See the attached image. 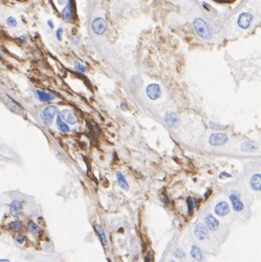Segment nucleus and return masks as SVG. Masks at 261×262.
<instances>
[{"label":"nucleus","instance_id":"1","mask_svg":"<svg viewBox=\"0 0 261 262\" xmlns=\"http://www.w3.org/2000/svg\"><path fill=\"white\" fill-rule=\"evenodd\" d=\"M194 28L197 34L202 39H205V40H209L212 39V34H211L208 25L202 19L197 18L194 20Z\"/></svg>","mask_w":261,"mask_h":262},{"label":"nucleus","instance_id":"2","mask_svg":"<svg viewBox=\"0 0 261 262\" xmlns=\"http://www.w3.org/2000/svg\"><path fill=\"white\" fill-rule=\"evenodd\" d=\"M58 112V108L55 106H47V108L42 111L40 114V118L44 125H49L52 123L53 119Z\"/></svg>","mask_w":261,"mask_h":262},{"label":"nucleus","instance_id":"3","mask_svg":"<svg viewBox=\"0 0 261 262\" xmlns=\"http://www.w3.org/2000/svg\"><path fill=\"white\" fill-rule=\"evenodd\" d=\"M228 141V136L223 133L212 134L209 138V142L212 146H221L224 145Z\"/></svg>","mask_w":261,"mask_h":262},{"label":"nucleus","instance_id":"4","mask_svg":"<svg viewBox=\"0 0 261 262\" xmlns=\"http://www.w3.org/2000/svg\"><path fill=\"white\" fill-rule=\"evenodd\" d=\"M208 228L203 223L197 224L194 227V235L198 240H204L208 237Z\"/></svg>","mask_w":261,"mask_h":262},{"label":"nucleus","instance_id":"5","mask_svg":"<svg viewBox=\"0 0 261 262\" xmlns=\"http://www.w3.org/2000/svg\"><path fill=\"white\" fill-rule=\"evenodd\" d=\"M61 119L64 121L67 122L69 125H75L77 123V118L75 116V114L72 112L71 110L69 109H64L63 111H61L60 113L59 114Z\"/></svg>","mask_w":261,"mask_h":262},{"label":"nucleus","instance_id":"6","mask_svg":"<svg viewBox=\"0 0 261 262\" xmlns=\"http://www.w3.org/2000/svg\"><path fill=\"white\" fill-rule=\"evenodd\" d=\"M146 95L151 100H157L161 95L160 85L158 84H150L146 87Z\"/></svg>","mask_w":261,"mask_h":262},{"label":"nucleus","instance_id":"7","mask_svg":"<svg viewBox=\"0 0 261 262\" xmlns=\"http://www.w3.org/2000/svg\"><path fill=\"white\" fill-rule=\"evenodd\" d=\"M91 28L93 29L94 32L97 34H103V33L105 32L106 28H107V24H106L105 20L102 18H97L95 19L92 22L91 24Z\"/></svg>","mask_w":261,"mask_h":262},{"label":"nucleus","instance_id":"8","mask_svg":"<svg viewBox=\"0 0 261 262\" xmlns=\"http://www.w3.org/2000/svg\"><path fill=\"white\" fill-rule=\"evenodd\" d=\"M229 211H230V208H229L228 203H226L225 201L219 202L215 207V213L220 217H224V216L227 215L229 213Z\"/></svg>","mask_w":261,"mask_h":262},{"label":"nucleus","instance_id":"9","mask_svg":"<svg viewBox=\"0 0 261 262\" xmlns=\"http://www.w3.org/2000/svg\"><path fill=\"white\" fill-rule=\"evenodd\" d=\"M229 199H230L232 205H233V209L235 211L242 212L244 209V204H243V203L242 202L240 198H239L238 195H237L236 193L231 194V195L229 196Z\"/></svg>","mask_w":261,"mask_h":262},{"label":"nucleus","instance_id":"10","mask_svg":"<svg viewBox=\"0 0 261 262\" xmlns=\"http://www.w3.org/2000/svg\"><path fill=\"white\" fill-rule=\"evenodd\" d=\"M252 20V16L249 13H242L238 17V24L242 28H247L249 27Z\"/></svg>","mask_w":261,"mask_h":262},{"label":"nucleus","instance_id":"11","mask_svg":"<svg viewBox=\"0 0 261 262\" xmlns=\"http://www.w3.org/2000/svg\"><path fill=\"white\" fill-rule=\"evenodd\" d=\"M207 227L211 230H217L219 227V222L216 218H214L212 214H208L205 218Z\"/></svg>","mask_w":261,"mask_h":262},{"label":"nucleus","instance_id":"12","mask_svg":"<svg viewBox=\"0 0 261 262\" xmlns=\"http://www.w3.org/2000/svg\"><path fill=\"white\" fill-rule=\"evenodd\" d=\"M22 211V203L19 200H14L11 204L10 213L13 217H18Z\"/></svg>","mask_w":261,"mask_h":262},{"label":"nucleus","instance_id":"13","mask_svg":"<svg viewBox=\"0 0 261 262\" xmlns=\"http://www.w3.org/2000/svg\"><path fill=\"white\" fill-rule=\"evenodd\" d=\"M62 14H63L64 19L66 21H68V22L73 20V15H74V8L72 5L71 2H69V3L66 6V8L64 9Z\"/></svg>","mask_w":261,"mask_h":262},{"label":"nucleus","instance_id":"14","mask_svg":"<svg viewBox=\"0 0 261 262\" xmlns=\"http://www.w3.org/2000/svg\"><path fill=\"white\" fill-rule=\"evenodd\" d=\"M251 188L256 191H259L261 190V174L260 173H255L253 175L250 181Z\"/></svg>","mask_w":261,"mask_h":262},{"label":"nucleus","instance_id":"15","mask_svg":"<svg viewBox=\"0 0 261 262\" xmlns=\"http://www.w3.org/2000/svg\"><path fill=\"white\" fill-rule=\"evenodd\" d=\"M165 121H166L167 124L170 127H175L178 124L177 116L175 113H173V112L167 113L166 116H165Z\"/></svg>","mask_w":261,"mask_h":262},{"label":"nucleus","instance_id":"16","mask_svg":"<svg viewBox=\"0 0 261 262\" xmlns=\"http://www.w3.org/2000/svg\"><path fill=\"white\" fill-rule=\"evenodd\" d=\"M190 254L192 256V257L194 259H195L198 261H201L203 258V255H202V252L200 248H198V246H195V245H193L192 248H191V251H190Z\"/></svg>","mask_w":261,"mask_h":262},{"label":"nucleus","instance_id":"17","mask_svg":"<svg viewBox=\"0 0 261 262\" xmlns=\"http://www.w3.org/2000/svg\"><path fill=\"white\" fill-rule=\"evenodd\" d=\"M94 229H95V232H96L98 235H99L102 244H103V245H106V244H107V238H106L105 232H104L103 228L100 226H99V225H95V226H94Z\"/></svg>","mask_w":261,"mask_h":262},{"label":"nucleus","instance_id":"18","mask_svg":"<svg viewBox=\"0 0 261 262\" xmlns=\"http://www.w3.org/2000/svg\"><path fill=\"white\" fill-rule=\"evenodd\" d=\"M37 95L38 96V99L41 102H49L54 100V95L51 94L47 93L42 90H38Z\"/></svg>","mask_w":261,"mask_h":262},{"label":"nucleus","instance_id":"19","mask_svg":"<svg viewBox=\"0 0 261 262\" xmlns=\"http://www.w3.org/2000/svg\"><path fill=\"white\" fill-rule=\"evenodd\" d=\"M116 178H117V181H118V182H119L120 187H121L122 189L123 190L129 189V184H128L125 176H124L120 172H117V173H116Z\"/></svg>","mask_w":261,"mask_h":262},{"label":"nucleus","instance_id":"20","mask_svg":"<svg viewBox=\"0 0 261 262\" xmlns=\"http://www.w3.org/2000/svg\"><path fill=\"white\" fill-rule=\"evenodd\" d=\"M241 148L243 152H253V151L257 149V146H256L255 142H251V141H248V142H243Z\"/></svg>","mask_w":261,"mask_h":262},{"label":"nucleus","instance_id":"21","mask_svg":"<svg viewBox=\"0 0 261 262\" xmlns=\"http://www.w3.org/2000/svg\"><path fill=\"white\" fill-rule=\"evenodd\" d=\"M57 127H58V129H59L60 131L64 133L69 132V130H70L68 125H66V123L61 119L59 115H58V117H57Z\"/></svg>","mask_w":261,"mask_h":262},{"label":"nucleus","instance_id":"22","mask_svg":"<svg viewBox=\"0 0 261 262\" xmlns=\"http://www.w3.org/2000/svg\"><path fill=\"white\" fill-rule=\"evenodd\" d=\"M10 226H11V228H12V230L14 232H19L20 230H21V229H22L23 225L21 222H20V221H16V222H12V223L10 225Z\"/></svg>","mask_w":261,"mask_h":262},{"label":"nucleus","instance_id":"23","mask_svg":"<svg viewBox=\"0 0 261 262\" xmlns=\"http://www.w3.org/2000/svg\"><path fill=\"white\" fill-rule=\"evenodd\" d=\"M28 229L29 231L32 232L33 234H39V232H40V228L37 226L36 224L33 223V222H30V223H28Z\"/></svg>","mask_w":261,"mask_h":262},{"label":"nucleus","instance_id":"24","mask_svg":"<svg viewBox=\"0 0 261 262\" xmlns=\"http://www.w3.org/2000/svg\"><path fill=\"white\" fill-rule=\"evenodd\" d=\"M173 254L174 256L179 259H183L186 257V253H185L184 251L182 250V248H177L176 250L174 251Z\"/></svg>","mask_w":261,"mask_h":262},{"label":"nucleus","instance_id":"25","mask_svg":"<svg viewBox=\"0 0 261 262\" xmlns=\"http://www.w3.org/2000/svg\"><path fill=\"white\" fill-rule=\"evenodd\" d=\"M187 206H188V212L190 214H192L193 211H194V201L191 197H189L187 199Z\"/></svg>","mask_w":261,"mask_h":262},{"label":"nucleus","instance_id":"26","mask_svg":"<svg viewBox=\"0 0 261 262\" xmlns=\"http://www.w3.org/2000/svg\"><path fill=\"white\" fill-rule=\"evenodd\" d=\"M75 68L77 71L80 72V73H85V72L87 71V69L85 66H84L83 64L78 63V62H76L75 64Z\"/></svg>","mask_w":261,"mask_h":262},{"label":"nucleus","instance_id":"27","mask_svg":"<svg viewBox=\"0 0 261 262\" xmlns=\"http://www.w3.org/2000/svg\"><path fill=\"white\" fill-rule=\"evenodd\" d=\"M7 23H8V25L11 27H15L16 25V19H15L14 17H12V16L8 17V20H7Z\"/></svg>","mask_w":261,"mask_h":262},{"label":"nucleus","instance_id":"28","mask_svg":"<svg viewBox=\"0 0 261 262\" xmlns=\"http://www.w3.org/2000/svg\"><path fill=\"white\" fill-rule=\"evenodd\" d=\"M145 262H154V252H150L145 257Z\"/></svg>","mask_w":261,"mask_h":262},{"label":"nucleus","instance_id":"29","mask_svg":"<svg viewBox=\"0 0 261 262\" xmlns=\"http://www.w3.org/2000/svg\"><path fill=\"white\" fill-rule=\"evenodd\" d=\"M62 35H63V28H59L57 29L56 31V37L58 40L61 41L62 40Z\"/></svg>","mask_w":261,"mask_h":262},{"label":"nucleus","instance_id":"30","mask_svg":"<svg viewBox=\"0 0 261 262\" xmlns=\"http://www.w3.org/2000/svg\"><path fill=\"white\" fill-rule=\"evenodd\" d=\"M16 241L19 244H23L24 242V237L23 235H19L17 238H16Z\"/></svg>","mask_w":261,"mask_h":262},{"label":"nucleus","instance_id":"31","mask_svg":"<svg viewBox=\"0 0 261 262\" xmlns=\"http://www.w3.org/2000/svg\"><path fill=\"white\" fill-rule=\"evenodd\" d=\"M48 24L51 26V28H53V27H54V24H53V23L51 22V20H48Z\"/></svg>","mask_w":261,"mask_h":262},{"label":"nucleus","instance_id":"32","mask_svg":"<svg viewBox=\"0 0 261 262\" xmlns=\"http://www.w3.org/2000/svg\"><path fill=\"white\" fill-rule=\"evenodd\" d=\"M0 262H9V260H6V259H1Z\"/></svg>","mask_w":261,"mask_h":262},{"label":"nucleus","instance_id":"33","mask_svg":"<svg viewBox=\"0 0 261 262\" xmlns=\"http://www.w3.org/2000/svg\"><path fill=\"white\" fill-rule=\"evenodd\" d=\"M169 262H176V261H174V260H170Z\"/></svg>","mask_w":261,"mask_h":262},{"label":"nucleus","instance_id":"34","mask_svg":"<svg viewBox=\"0 0 261 262\" xmlns=\"http://www.w3.org/2000/svg\"><path fill=\"white\" fill-rule=\"evenodd\" d=\"M16 262H18V261H16Z\"/></svg>","mask_w":261,"mask_h":262}]
</instances>
